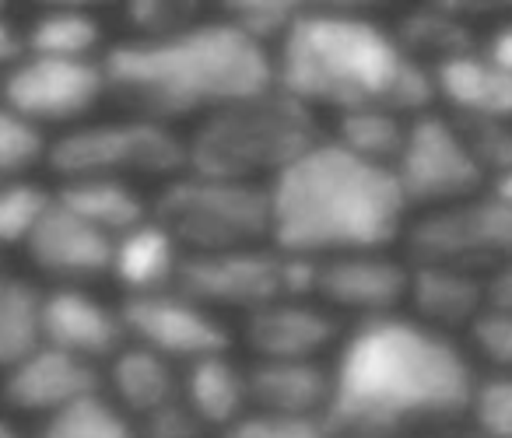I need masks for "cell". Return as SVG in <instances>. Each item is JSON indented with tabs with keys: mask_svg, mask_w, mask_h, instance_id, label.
I'll return each mask as SVG.
<instances>
[{
	"mask_svg": "<svg viewBox=\"0 0 512 438\" xmlns=\"http://www.w3.org/2000/svg\"><path fill=\"white\" fill-rule=\"evenodd\" d=\"M477 368L460 340L407 312L344 326L330 361V438H407L467 414Z\"/></svg>",
	"mask_w": 512,
	"mask_h": 438,
	"instance_id": "6da1fadb",
	"label": "cell"
},
{
	"mask_svg": "<svg viewBox=\"0 0 512 438\" xmlns=\"http://www.w3.org/2000/svg\"><path fill=\"white\" fill-rule=\"evenodd\" d=\"M407 214L393 172L327 134L267 183V242L285 256L330 260L390 249L404 239Z\"/></svg>",
	"mask_w": 512,
	"mask_h": 438,
	"instance_id": "7a4b0ae2",
	"label": "cell"
},
{
	"mask_svg": "<svg viewBox=\"0 0 512 438\" xmlns=\"http://www.w3.org/2000/svg\"><path fill=\"white\" fill-rule=\"evenodd\" d=\"M99 64L106 88L134 116L169 127L274 88L271 50L246 39L228 18H193L158 39H120Z\"/></svg>",
	"mask_w": 512,
	"mask_h": 438,
	"instance_id": "3957f363",
	"label": "cell"
},
{
	"mask_svg": "<svg viewBox=\"0 0 512 438\" xmlns=\"http://www.w3.org/2000/svg\"><path fill=\"white\" fill-rule=\"evenodd\" d=\"M274 88L306 109L348 113L386 106L407 67L393 29L355 8H302L274 46Z\"/></svg>",
	"mask_w": 512,
	"mask_h": 438,
	"instance_id": "277c9868",
	"label": "cell"
},
{
	"mask_svg": "<svg viewBox=\"0 0 512 438\" xmlns=\"http://www.w3.org/2000/svg\"><path fill=\"white\" fill-rule=\"evenodd\" d=\"M320 137L313 109L271 88L200 116L183 137L186 172L267 186Z\"/></svg>",
	"mask_w": 512,
	"mask_h": 438,
	"instance_id": "5b68a950",
	"label": "cell"
},
{
	"mask_svg": "<svg viewBox=\"0 0 512 438\" xmlns=\"http://www.w3.org/2000/svg\"><path fill=\"white\" fill-rule=\"evenodd\" d=\"M151 218L179 242L183 253L264 246L271 232L264 183L211 179L186 169L165 179L151 204Z\"/></svg>",
	"mask_w": 512,
	"mask_h": 438,
	"instance_id": "8992f818",
	"label": "cell"
},
{
	"mask_svg": "<svg viewBox=\"0 0 512 438\" xmlns=\"http://www.w3.org/2000/svg\"><path fill=\"white\" fill-rule=\"evenodd\" d=\"M46 162L64 183L88 176L172 179L186 169V144L169 123L127 116V120L78 123L46 148Z\"/></svg>",
	"mask_w": 512,
	"mask_h": 438,
	"instance_id": "52a82bcc",
	"label": "cell"
},
{
	"mask_svg": "<svg viewBox=\"0 0 512 438\" xmlns=\"http://www.w3.org/2000/svg\"><path fill=\"white\" fill-rule=\"evenodd\" d=\"M407 263H442L470 274L502 267L512 260V207L491 190L467 200L421 211L404 228Z\"/></svg>",
	"mask_w": 512,
	"mask_h": 438,
	"instance_id": "ba28073f",
	"label": "cell"
},
{
	"mask_svg": "<svg viewBox=\"0 0 512 438\" xmlns=\"http://www.w3.org/2000/svg\"><path fill=\"white\" fill-rule=\"evenodd\" d=\"M407 207L432 211L474 193L488 190L481 165H477L463 127L446 113H425L407 120V134L390 165Z\"/></svg>",
	"mask_w": 512,
	"mask_h": 438,
	"instance_id": "9c48e42d",
	"label": "cell"
},
{
	"mask_svg": "<svg viewBox=\"0 0 512 438\" xmlns=\"http://www.w3.org/2000/svg\"><path fill=\"white\" fill-rule=\"evenodd\" d=\"M127 344H141L148 351L169 358L172 365H190L207 354H225L232 347L228 323L207 305L193 302L179 288L127 295L120 309Z\"/></svg>",
	"mask_w": 512,
	"mask_h": 438,
	"instance_id": "30bf717a",
	"label": "cell"
},
{
	"mask_svg": "<svg viewBox=\"0 0 512 438\" xmlns=\"http://www.w3.org/2000/svg\"><path fill=\"white\" fill-rule=\"evenodd\" d=\"M106 92L99 60H50L29 53L4 74L0 85L4 106L39 130L85 120Z\"/></svg>",
	"mask_w": 512,
	"mask_h": 438,
	"instance_id": "8fae6325",
	"label": "cell"
},
{
	"mask_svg": "<svg viewBox=\"0 0 512 438\" xmlns=\"http://www.w3.org/2000/svg\"><path fill=\"white\" fill-rule=\"evenodd\" d=\"M176 288L211 312H253L281 298V253L271 246L225 249V253H186Z\"/></svg>",
	"mask_w": 512,
	"mask_h": 438,
	"instance_id": "7c38bea8",
	"label": "cell"
},
{
	"mask_svg": "<svg viewBox=\"0 0 512 438\" xmlns=\"http://www.w3.org/2000/svg\"><path fill=\"white\" fill-rule=\"evenodd\" d=\"M407 281H411V263L393 256L390 249L330 256L320 260L316 302L327 305L334 316H351V323L390 316L404 309Z\"/></svg>",
	"mask_w": 512,
	"mask_h": 438,
	"instance_id": "4fadbf2b",
	"label": "cell"
},
{
	"mask_svg": "<svg viewBox=\"0 0 512 438\" xmlns=\"http://www.w3.org/2000/svg\"><path fill=\"white\" fill-rule=\"evenodd\" d=\"M344 326L316 298H274L246 312L242 337L260 361H323Z\"/></svg>",
	"mask_w": 512,
	"mask_h": 438,
	"instance_id": "5bb4252c",
	"label": "cell"
},
{
	"mask_svg": "<svg viewBox=\"0 0 512 438\" xmlns=\"http://www.w3.org/2000/svg\"><path fill=\"white\" fill-rule=\"evenodd\" d=\"M39 326H43L46 347H57L74 358L92 361V365L113 358L127 344L120 312L78 284H60V288L46 291Z\"/></svg>",
	"mask_w": 512,
	"mask_h": 438,
	"instance_id": "9a60e30c",
	"label": "cell"
},
{
	"mask_svg": "<svg viewBox=\"0 0 512 438\" xmlns=\"http://www.w3.org/2000/svg\"><path fill=\"white\" fill-rule=\"evenodd\" d=\"M102 375L92 361L74 358L57 347L39 344L32 354H25L18 365L4 368L0 393L11 407L29 410V414H57L67 403L81 400L88 393H99Z\"/></svg>",
	"mask_w": 512,
	"mask_h": 438,
	"instance_id": "2e32d148",
	"label": "cell"
},
{
	"mask_svg": "<svg viewBox=\"0 0 512 438\" xmlns=\"http://www.w3.org/2000/svg\"><path fill=\"white\" fill-rule=\"evenodd\" d=\"M25 249L39 270L67 284L92 281V277L109 274L113 267V235L81 221L57 200L46 207L43 221L29 235Z\"/></svg>",
	"mask_w": 512,
	"mask_h": 438,
	"instance_id": "e0dca14e",
	"label": "cell"
},
{
	"mask_svg": "<svg viewBox=\"0 0 512 438\" xmlns=\"http://www.w3.org/2000/svg\"><path fill=\"white\" fill-rule=\"evenodd\" d=\"M432 74L439 102H446L456 123H512V74L502 71L481 46L439 60Z\"/></svg>",
	"mask_w": 512,
	"mask_h": 438,
	"instance_id": "ac0fdd59",
	"label": "cell"
},
{
	"mask_svg": "<svg viewBox=\"0 0 512 438\" xmlns=\"http://www.w3.org/2000/svg\"><path fill=\"white\" fill-rule=\"evenodd\" d=\"M484 305H488V288L481 274L442 263H411L404 309L418 323L453 337V330H470Z\"/></svg>",
	"mask_w": 512,
	"mask_h": 438,
	"instance_id": "d6986e66",
	"label": "cell"
},
{
	"mask_svg": "<svg viewBox=\"0 0 512 438\" xmlns=\"http://www.w3.org/2000/svg\"><path fill=\"white\" fill-rule=\"evenodd\" d=\"M249 410L281 417H323L330 400L327 361H260L246 368Z\"/></svg>",
	"mask_w": 512,
	"mask_h": 438,
	"instance_id": "ffe728a7",
	"label": "cell"
},
{
	"mask_svg": "<svg viewBox=\"0 0 512 438\" xmlns=\"http://www.w3.org/2000/svg\"><path fill=\"white\" fill-rule=\"evenodd\" d=\"M179 403L204 424L207 431L221 435L242 414H249L246 368L235 365L225 354H207L179 372Z\"/></svg>",
	"mask_w": 512,
	"mask_h": 438,
	"instance_id": "44dd1931",
	"label": "cell"
},
{
	"mask_svg": "<svg viewBox=\"0 0 512 438\" xmlns=\"http://www.w3.org/2000/svg\"><path fill=\"white\" fill-rule=\"evenodd\" d=\"M183 256L179 242L155 218H144L141 225L113 239L109 274L116 277V284H123L127 295H151V291L176 288Z\"/></svg>",
	"mask_w": 512,
	"mask_h": 438,
	"instance_id": "7402d4cb",
	"label": "cell"
},
{
	"mask_svg": "<svg viewBox=\"0 0 512 438\" xmlns=\"http://www.w3.org/2000/svg\"><path fill=\"white\" fill-rule=\"evenodd\" d=\"M106 382H109V400L137 417L151 414V410L165 407L179 396V372L169 358L148 351L141 344H123L120 351L109 358L106 368Z\"/></svg>",
	"mask_w": 512,
	"mask_h": 438,
	"instance_id": "603a6c76",
	"label": "cell"
},
{
	"mask_svg": "<svg viewBox=\"0 0 512 438\" xmlns=\"http://www.w3.org/2000/svg\"><path fill=\"white\" fill-rule=\"evenodd\" d=\"M57 204H64L71 214H78L81 221L95 225L106 235H123L134 225H141L144 218H151L148 204L137 193V186L130 179L116 176H88V179H67L60 183V190L53 193Z\"/></svg>",
	"mask_w": 512,
	"mask_h": 438,
	"instance_id": "cb8c5ba5",
	"label": "cell"
},
{
	"mask_svg": "<svg viewBox=\"0 0 512 438\" xmlns=\"http://www.w3.org/2000/svg\"><path fill=\"white\" fill-rule=\"evenodd\" d=\"M397 43L411 60L435 67L439 60H449L456 53L474 50V32L460 18V8L453 4H421V8L407 11L400 25L393 29Z\"/></svg>",
	"mask_w": 512,
	"mask_h": 438,
	"instance_id": "d4e9b609",
	"label": "cell"
},
{
	"mask_svg": "<svg viewBox=\"0 0 512 438\" xmlns=\"http://www.w3.org/2000/svg\"><path fill=\"white\" fill-rule=\"evenodd\" d=\"M102 43V25L85 8H50L25 32V53L50 60H92Z\"/></svg>",
	"mask_w": 512,
	"mask_h": 438,
	"instance_id": "484cf974",
	"label": "cell"
},
{
	"mask_svg": "<svg viewBox=\"0 0 512 438\" xmlns=\"http://www.w3.org/2000/svg\"><path fill=\"white\" fill-rule=\"evenodd\" d=\"M43 291L0 270V368H11L43 344Z\"/></svg>",
	"mask_w": 512,
	"mask_h": 438,
	"instance_id": "4316f807",
	"label": "cell"
},
{
	"mask_svg": "<svg viewBox=\"0 0 512 438\" xmlns=\"http://www.w3.org/2000/svg\"><path fill=\"white\" fill-rule=\"evenodd\" d=\"M404 134H407V120L400 113H393L386 106H362V109H348V113H337L334 134L330 137L341 148H348L351 155L390 169L400 144H404Z\"/></svg>",
	"mask_w": 512,
	"mask_h": 438,
	"instance_id": "83f0119b",
	"label": "cell"
},
{
	"mask_svg": "<svg viewBox=\"0 0 512 438\" xmlns=\"http://www.w3.org/2000/svg\"><path fill=\"white\" fill-rule=\"evenodd\" d=\"M39 438H137V421L99 389L46 417Z\"/></svg>",
	"mask_w": 512,
	"mask_h": 438,
	"instance_id": "f1b7e54d",
	"label": "cell"
},
{
	"mask_svg": "<svg viewBox=\"0 0 512 438\" xmlns=\"http://www.w3.org/2000/svg\"><path fill=\"white\" fill-rule=\"evenodd\" d=\"M50 204L53 193L32 179L0 183V246H25Z\"/></svg>",
	"mask_w": 512,
	"mask_h": 438,
	"instance_id": "f546056e",
	"label": "cell"
},
{
	"mask_svg": "<svg viewBox=\"0 0 512 438\" xmlns=\"http://www.w3.org/2000/svg\"><path fill=\"white\" fill-rule=\"evenodd\" d=\"M299 11L302 4H292V0H235V4H225V15L221 18H228L256 46L274 53V46L288 36Z\"/></svg>",
	"mask_w": 512,
	"mask_h": 438,
	"instance_id": "4dcf8cb0",
	"label": "cell"
},
{
	"mask_svg": "<svg viewBox=\"0 0 512 438\" xmlns=\"http://www.w3.org/2000/svg\"><path fill=\"white\" fill-rule=\"evenodd\" d=\"M470 428L484 438H512V372L477 375L467 403Z\"/></svg>",
	"mask_w": 512,
	"mask_h": 438,
	"instance_id": "1f68e13d",
	"label": "cell"
},
{
	"mask_svg": "<svg viewBox=\"0 0 512 438\" xmlns=\"http://www.w3.org/2000/svg\"><path fill=\"white\" fill-rule=\"evenodd\" d=\"M46 134L36 123L22 120L0 102V183L22 179L36 162L46 158Z\"/></svg>",
	"mask_w": 512,
	"mask_h": 438,
	"instance_id": "d6a6232c",
	"label": "cell"
},
{
	"mask_svg": "<svg viewBox=\"0 0 512 438\" xmlns=\"http://www.w3.org/2000/svg\"><path fill=\"white\" fill-rule=\"evenodd\" d=\"M467 340L491 372H512V309L484 305L481 316L470 323Z\"/></svg>",
	"mask_w": 512,
	"mask_h": 438,
	"instance_id": "836d02e7",
	"label": "cell"
},
{
	"mask_svg": "<svg viewBox=\"0 0 512 438\" xmlns=\"http://www.w3.org/2000/svg\"><path fill=\"white\" fill-rule=\"evenodd\" d=\"M218 438H330L323 417H281L249 410Z\"/></svg>",
	"mask_w": 512,
	"mask_h": 438,
	"instance_id": "e575fe53",
	"label": "cell"
},
{
	"mask_svg": "<svg viewBox=\"0 0 512 438\" xmlns=\"http://www.w3.org/2000/svg\"><path fill=\"white\" fill-rule=\"evenodd\" d=\"M463 134L488 183L512 172V123H474V127H463Z\"/></svg>",
	"mask_w": 512,
	"mask_h": 438,
	"instance_id": "d590c367",
	"label": "cell"
},
{
	"mask_svg": "<svg viewBox=\"0 0 512 438\" xmlns=\"http://www.w3.org/2000/svg\"><path fill=\"white\" fill-rule=\"evenodd\" d=\"M127 22L134 39H158L193 22V11L176 0H134L127 4Z\"/></svg>",
	"mask_w": 512,
	"mask_h": 438,
	"instance_id": "8d00e7d4",
	"label": "cell"
},
{
	"mask_svg": "<svg viewBox=\"0 0 512 438\" xmlns=\"http://www.w3.org/2000/svg\"><path fill=\"white\" fill-rule=\"evenodd\" d=\"M137 438H211V431L179 403V396L151 414L137 417Z\"/></svg>",
	"mask_w": 512,
	"mask_h": 438,
	"instance_id": "74e56055",
	"label": "cell"
},
{
	"mask_svg": "<svg viewBox=\"0 0 512 438\" xmlns=\"http://www.w3.org/2000/svg\"><path fill=\"white\" fill-rule=\"evenodd\" d=\"M481 50L488 53V57L495 60L502 71L512 74V18H509V22H502L488 39H484Z\"/></svg>",
	"mask_w": 512,
	"mask_h": 438,
	"instance_id": "f35d334b",
	"label": "cell"
},
{
	"mask_svg": "<svg viewBox=\"0 0 512 438\" xmlns=\"http://www.w3.org/2000/svg\"><path fill=\"white\" fill-rule=\"evenodd\" d=\"M484 288H488V305H502L512 309V260H505L502 267H495L484 277Z\"/></svg>",
	"mask_w": 512,
	"mask_h": 438,
	"instance_id": "ab89813d",
	"label": "cell"
},
{
	"mask_svg": "<svg viewBox=\"0 0 512 438\" xmlns=\"http://www.w3.org/2000/svg\"><path fill=\"white\" fill-rule=\"evenodd\" d=\"M25 57V36L8 22V18L0 15V67H15L18 60Z\"/></svg>",
	"mask_w": 512,
	"mask_h": 438,
	"instance_id": "60d3db41",
	"label": "cell"
},
{
	"mask_svg": "<svg viewBox=\"0 0 512 438\" xmlns=\"http://www.w3.org/2000/svg\"><path fill=\"white\" fill-rule=\"evenodd\" d=\"M488 190L495 193L498 200H505V204L512 207V172H505V176L491 179V183H488Z\"/></svg>",
	"mask_w": 512,
	"mask_h": 438,
	"instance_id": "b9f144b4",
	"label": "cell"
},
{
	"mask_svg": "<svg viewBox=\"0 0 512 438\" xmlns=\"http://www.w3.org/2000/svg\"><path fill=\"white\" fill-rule=\"evenodd\" d=\"M432 438H484V435H477L474 428H467V431H439V435H432Z\"/></svg>",
	"mask_w": 512,
	"mask_h": 438,
	"instance_id": "7bdbcfd3",
	"label": "cell"
},
{
	"mask_svg": "<svg viewBox=\"0 0 512 438\" xmlns=\"http://www.w3.org/2000/svg\"><path fill=\"white\" fill-rule=\"evenodd\" d=\"M0 438H18V431L11 428V424L4 421V417H0Z\"/></svg>",
	"mask_w": 512,
	"mask_h": 438,
	"instance_id": "ee69618b",
	"label": "cell"
}]
</instances>
